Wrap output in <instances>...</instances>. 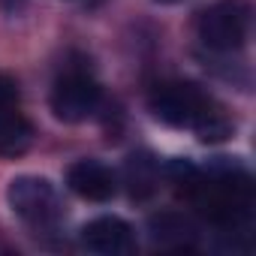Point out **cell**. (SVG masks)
Returning <instances> with one entry per match:
<instances>
[{
  "label": "cell",
  "instance_id": "8",
  "mask_svg": "<svg viewBox=\"0 0 256 256\" xmlns=\"http://www.w3.org/2000/svg\"><path fill=\"white\" fill-rule=\"evenodd\" d=\"M151 238L163 247H190L196 238V226L184 214H157L151 217Z\"/></svg>",
  "mask_w": 256,
  "mask_h": 256
},
{
  "label": "cell",
  "instance_id": "2",
  "mask_svg": "<svg viewBox=\"0 0 256 256\" xmlns=\"http://www.w3.org/2000/svg\"><path fill=\"white\" fill-rule=\"evenodd\" d=\"M250 30V6L244 0H217L199 16V40L214 52H235Z\"/></svg>",
  "mask_w": 256,
  "mask_h": 256
},
{
  "label": "cell",
  "instance_id": "9",
  "mask_svg": "<svg viewBox=\"0 0 256 256\" xmlns=\"http://www.w3.org/2000/svg\"><path fill=\"white\" fill-rule=\"evenodd\" d=\"M34 142V126L22 112H12L0 118V154L4 157H22Z\"/></svg>",
  "mask_w": 256,
  "mask_h": 256
},
{
  "label": "cell",
  "instance_id": "1",
  "mask_svg": "<svg viewBox=\"0 0 256 256\" xmlns=\"http://www.w3.org/2000/svg\"><path fill=\"white\" fill-rule=\"evenodd\" d=\"M190 202L217 226H241L253 208V184L241 169H220L202 175L199 169L184 181Z\"/></svg>",
  "mask_w": 256,
  "mask_h": 256
},
{
  "label": "cell",
  "instance_id": "10",
  "mask_svg": "<svg viewBox=\"0 0 256 256\" xmlns=\"http://www.w3.org/2000/svg\"><path fill=\"white\" fill-rule=\"evenodd\" d=\"M124 175L133 199H148L157 190V163L148 154H133L124 166Z\"/></svg>",
  "mask_w": 256,
  "mask_h": 256
},
{
  "label": "cell",
  "instance_id": "4",
  "mask_svg": "<svg viewBox=\"0 0 256 256\" xmlns=\"http://www.w3.org/2000/svg\"><path fill=\"white\" fill-rule=\"evenodd\" d=\"M214 100L190 82H166L151 94V112L172 126H196Z\"/></svg>",
  "mask_w": 256,
  "mask_h": 256
},
{
  "label": "cell",
  "instance_id": "12",
  "mask_svg": "<svg viewBox=\"0 0 256 256\" xmlns=\"http://www.w3.org/2000/svg\"><path fill=\"white\" fill-rule=\"evenodd\" d=\"M18 112V84L0 72V118Z\"/></svg>",
  "mask_w": 256,
  "mask_h": 256
},
{
  "label": "cell",
  "instance_id": "6",
  "mask_svg": "<svg viewBox=\"0 0 256 256\" xmlns=\"http://www.w3.org/2000/svg\"><path fill=\"white\" fill-rule=\"evenodd\" d=\"M82 244L90 253L102 256H120L136 250V235L130 223H124L120 217H96L82 229Z\"/></svg>",
  "mask_w": 256,
  "mask_h": 256
},
{
  "label": "cell",
  "instance_id": "13",
  "mask_svg": "<svg viewBox=\"0 0 256 256\" xmlns=\"http://www.w3.org/2000/svg\"><path fill=\"white\" fill-rule=\"evenodd\" d=\"M157 4H178V0H157Z\"/></svg>",
  "mask_w": 256,
  "mask_h": 256
},
{
  "label": "cell",
  "instance_id": "11",
  "mask_svg": "<svg viewBox=\"0 0 256 256\" xmlns=\"http://www.w3.org/2000/svg\"><path fill=\"white\" fill-rule=\"evenodd\" d=\"M196 130V136L202 139V142H223V139H229L232 136V130H235V124L229 120V114L214 102L205 114H202V120L193 126Z\"/></svg>",
  "mask_w": 256,
  "mask_h": 256
},
{
  "label": "cell",
  "instance_id": "3",
  "mask_svg": "<svg viewBox=\"0 0 256 256\" xmlns=\"http://www.w3.org/2000/svg\"><path fill=\"white\" fill-rule=\"evenodd\" d=\"M10 208L30 226H52L60 217V199L58 190L52 187V181L36 178V175H18L10 181L6 190Z\"/></svg>",
  "mask_w": 256,
  "mask_h": 256
},
{
  "label": "cell",
  "instance_id": "5",
  "mask_svg": "<svg viewBox=\"0 0 256 256\" xmlns=\"http://www.w3.org/2000/svg\"><path fill=\"white\" fill-rule=\"evenodd\" d=\"M100 106V84L84 70H66L52 88V112L58 120L78 124Z\"/></svg>",
  "mask_w": 256,
  "mask_h": 256
},
{
  "label": "cell",
  "instance_id": "7",
  "mask_svg": "<svg viewBox=\"0 0 256 256\" xmlns=\"http://www.w3.org/2000/svg\"><path fill=\"white\" fill-rule=\"evenodd\" d=\"M66 184L76 196L82 199H90V202H106L114 196L118 190V181H114V172L96 160H78L70 166L66 172Z\"/></svg>",
  "mask_w": 256,
  "mask_h": 256
}]
</instances>
